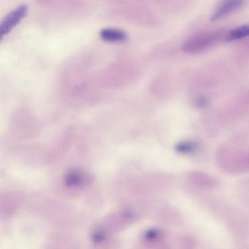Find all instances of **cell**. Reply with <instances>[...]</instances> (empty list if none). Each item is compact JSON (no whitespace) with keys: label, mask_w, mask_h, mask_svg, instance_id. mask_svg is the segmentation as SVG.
Masks as SVG:
<instances>
[{"label":"cell","mask_w":249,"mask_h":249,"mask_svg":"<svg viewBox=\"0 0 249 249\" xmlns=\"http://www.w3.org/2000/svg\"><path fill=\"white\" fill-rule=\"evenodd\" d=\"M27 7L22 5L10 12L0 22V41L25 16Z\"/></svg>","instance_id":"obj_2"},{"label":"cell","mask_w":249,"mask_h":249,"mask_svg":"<svg viewBox=\"0 0 249 249\" xmlns=\"http://www.w3.org/2000/svg\"><path fill=\"white\" fill-rule=\"evenodd\" d=\"M160 232L157 229H151L145 233V238L149 242H154L158 240L160 237Z\"/></svg>","instance_id":"obj_8"},{"label":"cell","mask_w":249,"mask_h":249,"mask_svg":"<svg viewBox=\"0 0 249 249\" xmlns=\"http://www.w3.org/2000/svg\"><path fill=\"white\" fill-rule=\"evenodd\" d=\"M246 0H222L218 4L211 18L215 21L227 16L242 7Z\"/></svg>","instance_id":"obj_3"},{"label":"cell","mask_w":249,"mask_h":249,"mask_svg":"<svg viewBox=\"0 0 249 249\" xmlns=\"http://www.w3.org/2000/svg\"><path fill=\"white\" fill-rule=\"evenodd\" d=\"M83 174L78 171L69 173L66 178V182L70 186H75L82 183L84 181Z\"/></svg>","instance_id":"obj_6"},{"label":"cell","mask_w":249,"mask_h":249,"mask_svg":"<svg viewBox=\"0 0 249 249\" xmlns=\"http://www.w3.org/2000/svg\"><path fill=\"white\" fill-rule=\"evenodd\" d=\"M219 31L209 32L198 34L187 39L182 46L184 52L194 53L201 52L209 48L221 37Z\"/></svg>","instance_id":"obj_1"},{"label":"cell","mask_w":249,"mask_h":249,"mask_svg":"<svg viewBox=\"0 0 249 249\" xmlns=\"http://www.w3.org/2000/svg\"><path fill=\"white\" fill-rule=\"evenodd\" d=\"M196 144L191 141H185L178 142L176 145V150L177 152L187 154L193 151L196 148Z\"/></svg>","instance_id":"obj_7"},{"label":"cell","mask_w":249,"mask_h":249,"mask_svg":"<svg viewBox=\"0 0 249 249\" xmlns=\"http://www.w3.org/2000/svg\"><path fill=\"white\" fill-rule=\"evenodd\" d=\"M100 34L101 38L107 42L123 41L126 38L124 32L116 29H104L101 31Z\"/></svg>","instance_id":"obj_4"},{"label":"cell","mask_w":249,"mask_h":249,"mask_svg":"<svg viewBox=\"0 0 249 249\" xmlns=\"http://www.w3.org/2000/svg\"><path fill=\"white\" fill-rule=\"evenodd\" d=\"M249 34V26L243 25L230 31L227 35L226 40L230 41L241 39L248 36Z\"/></svg>","instance_id":"obj_5"}]
</instances>
